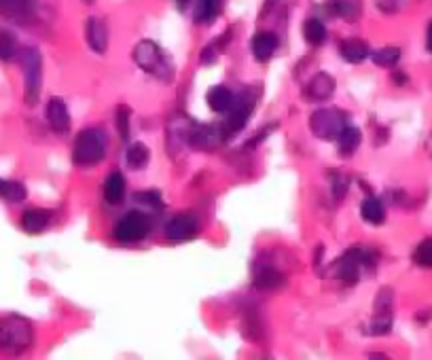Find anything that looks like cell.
<instances>
[{"label":"cell","mask_w":432,"mask_h":360,"mask_svg":"<svg viewBox=\"0 0 432 360\" xmlns=\"http://www.w3.org/2000/svg\"><path fill=\"white\" fill-rule=\"evenodd\" d=\"M34 341L32 322L24 316H7L0 320V349L3 352H26Z\"/></svg>","instance_id":"6da1fadb"},{"label":"cell","mask_w":432,"mask_h":360,"mask_svg":"<svg viewBox=\"0 0 432 360\" xmlns=\"http://www.w3.org/2000/svg\"><path fill=\"white\" fill-rule=\"evenodd\" d=\"M106 147H108V140H106L102 130H97V128L83 130L74 138V147H72V161H74V166H79V168H93L95 164H100L104 159Z\"/></svg>","instance_id":"7a4b0ae2"},{"label":"cell","mask_w":432,"mask_h":360,"mask_svg":"<svg viewBox=\"0 0 432 360\" xmlns=\"http://www.w3.org/2000/svg\"><path fill=\"white\" fill-rule=\"evenodd\" d=\"M24 70V100L28 106H34L41 95L43 85V55L34 47H26L20 55Z\"/></svg>","instance_id":"3957f363"},{"label":"cell","mask_w":432,"mask_h":360,"mask_svg":"<svg viewBox=\"0 0 432 360\" xmlns=\"http://www.w3.org/2000/svg\"><path fill=\"white\" fill-rule=\"evenodd\" d=\"M134 62L138 64V68H142L144 72L159 76V79H170L172 76V66L166 58V53L159 49L157 43L153 41H140L134 49Z\"/></svg>","instance_id":"277c9868"},{"label":"cell","mask_w":432,"mask_h":360,"mask_svg":"<svg viewBox=\"0 0 432 360\" xmlns=\"http://www.w3.org/2000/svg\"><path fill=\"white\" fill-rule=\"evenodd\" d=\"M346 128V114L337 108H320L309 116V130L322 140H335Z\"/></svg>","instance_id":"5b68a950"},{"label":"cell","mask_w":432,"mask_h":360,"mask_svg":"<svg viewBox=\"0 0 432 360\" xmlns=\"http://www.w3.org/2000/svg\"><path fill=\"white\" fill-rule=\"evenodd\" d=\"M151 231V222L140 212H128L117 225H115V237L123 244H136L144 239Z\"/></svg>","instance_id":"8992f818"},{"label":"cell","mask_w":432,"mask_h":360,"mask_svg":"<svg viewBox=\"0 0 432 360\" xmlns=\"http://www.w3.org/2000/svg\"><path fill=\"white\" fill-rule=\"evenodd\" d=\"M197 229H199V222H197L195 216L178 214V216L170 218L163 233H166V237L170 239V242H187V239H191L197 233Z\"/></svg>","instance_id":"52a82bcc"},{"label":"cell","mask_w":432,"mask_h":360,"mask_svg":"<svg viewBox=\"0 0 432 360\" xmlns=\"http://www.w3.org/2000/svg\"><path fill=\"white\" fill-rule=\"evenodd\" d=\"M250 110H252V104L248 100H242L238 104L234 102V106L229 108V119L221 128L225 140L234 138L236 134H240L244 130V126L248 124V119H250Z\"/></svg>","instance_id":"ba28073f"},{"label":"cell","mask_w":432,"mask_h":360,"mask_svg":"<svg viewBox=\"0 0 432 360\" xmlns=\"http://www.w3.org/2000/svg\"><path fill=\"white\" fill-rule=\"evenodd\" d=\"M45 116H47V121H49L53 132L66 134L70 130V112H68V106L62 100H58V98L49 100L47 108H45Z\"/></svg>","instance_id":"9c48e42d"},{"label":"cell","mask_w":432,"mask_h":360,"mask_svg":"<svg viewBox=\"0 0 432 360\" xmlns=\"http://www.w3.org/2000/svg\"><path fill=\"white\" fill-rule=\"evenodd\" d=\"M305 93L309 100H318V102L329 100L335 93V79L329 72H318L309 79Z\"/></svg>","instance_id":"30bf717a"},{"label":"cell","mask_w":432,"mask_h":360,"mask_svg":"<svg viewBox=\"0 0 432 360\" xmlns=\"http://www.w3.org/2000/svg\"><path fill=\"white\" fill-rule=\"evenodd\" d=\"M85 36L89 47L95 53H104L108 49V28L104 24V20L100 18H89L85 24Z\"/></svg>","instance_id":"8fae6325"},{"label":"cell","mask_w":432,"mask_h":360,"mask_svg":"<svg viewBox=\"0 0 432 360\" xmlns=\"http://www.w3.org/2000/svg\"><path fill=\"white\" fill-rule=\"evenodd\" d=\"M34 13V0H0V15L13 22H28Z\"/></svg>","instance_id":"7c38bea8"},{"label":"cell","mask_w":432,"mask_h":360,"mask_svg":"<svg viewBox=\"0 0 432 360\" xmlns=\"http://www.w3.org/2000/svg\"><path fill=\"white\" fill-rule=\"evenodd\" d=\"M286 284V276L271 265H263L255 269V286L259 291H276Z\"/></svg>","instance_id":"4fadbf2b"},{"label":"cell","mask_w":432,"mask_h":360,"mask_svg":"<svg viewBox=\"0 0 432 360\" xmlns=\"http://www.w3.org/2000/svg\"><path fill=\"white\" fill-rule=\"evenodd\" d=\"M278 45H280V41L274 32H259L252 39V55L259 62H267L276 53Z\"/></svg>","instance_id":"5bb4252c"},{"label":"cell","mask_w":432,"mask_h":360,"mask_svg":"<svg viewBox=\"0 0 432 360\" xmlns=\"http://www.w3.org/2000/svg\"><path fill=\"white\" fill-rule=\"evenodd\" d=\"M104 199L113 206H117L126 199V178L119 170L108 174V178L104 182Z\"/></svg>","instance_id":"9a60e30c"},{"label":"cell","mask_w":432,"mask_h":360,"mask_svg":"<svg viewBox=\"0 0 432 360\" xmlns=\"http://www.w3.org/2000/svg\"><path fill=\"white\" fill-rule=\"evenodd\" d=\"M49 220H51V212L41 210V208H30V210H26L22 214V229L26 233L36 235V233H41L49 225Z\"/></svg>","instance_id":"2e32d148"},{"label":"cell","mask_w":432,"mask_h":360,"mask_svg":"<svg viewBox=\"0 0 432 360\" xmlns=\"http://www.w3.org/2000/svg\"><path fill=\"white\" fill-rule=\"evenodd\" d=\"M205 100H208V106L214 110V112H229V108L234 106V93L227 89V87H223V85H216V87H212L210 91H208V95H205Z\"/></svg>","instance_id":"e0dca14e"},{"label":"cell","mask_w":432,"mask_h":360,"mask_svg":"<svg viewBox=\"0 0 432 360\" xmlns=\"http://www.w3.org/2000/svg\"><path fill=\"white\" fill-rule=\"evenodd\" d=\"M339 53L346 62L350 64H358L363 60L369 58V45L365 41H358V39H350V41H344L342 47H339Z\"/></svg>","instance_id":"ac0fdd59"},{"label":"cell","mask_w":432,"mask_h":360,"mask_svg":"<svg viewBox=\"0 0 432 360\" xmlns=\"http://www.w3.org/2000/svg\"><path fill=\"white\" fill-rule=\"evenodd\" d=\"M223 11V0H197L195 5V22L210 24Z\"/></svg>","instance_id":"d6986e66"},{"label":"cell","mask_w":432,"mask_h":360,"mask_svg":"<svg viewBox=\"0 0 432 360\" xmlns=\"http://www.w3.org/2000/svg\"><path fill=\"white\" fill-rule=\"evenodd\" d=\"M337 140H339V153H342L344 157H348V155L356 153V149L360 147V142H363V134H360L358 128H354V126H346V128L342 130V134L337 136Z\"/></svg>","instance_id":"ffe728a7"},{"label":"cell","mask_w":432,"mask_h":360,"mask_svg":"<svg viewBox=\"0 0 432 360\" xmlns=\"http://www.w3.org/2000/svg\"><path fill=\"white\" fill-rule=\"evenodd\" d=\"M26 197H28V191H26V187L22 182L0 178V199L11 201V204H20Z\"/></svg>","instance_id":"44dd1931"},{"label":"cell","mask_w":432,"mask_h":360,"mask_svg":"<svg viewBox=\"0 0 432 360\" xmlns=\"http://www.w3.org/2000/svg\"><path fill=\"white\" fill-rule=\"evenodd\" d=\"M360 214L367 222L371 225H382L386 220V210H384V204L377 199V197H367L360 206Z\"/></svg>","instance_id":"7402d4cb"},{"label":"cell","mask_w":432,"mask_h":360,"mask_svg":"<svg viewBox=\"0 0 432 360\" xmlns=\"http://www.w3.org/2000/svg\"><path fill=\"white\" fill-rule=\"evenodd\" d=\"M149 149L142 145V142H134L128 147V153H126V161L132 170H142L147 164H149Z\"/></svg>","instance_id":"603a6c76"},{"label":"cell","mask_w":432,"mask_h":360,"mask_svg":"<svg viewBox=\"0 0 432 360\" xmlns=\"http://www.w3.org/2000/svg\"><path fill=\"white\" fill-rule=\"evenodd\" d=\"M303 36L309 45H322L324 39H327V28H324V24L320 20L311 18L303 26Z\"/></svg>","instance_id":"cb8c5ba5"},{"label":"cell","mask_w":432,"mask_h":360,"mask_svg":"<svg viewBox=\"0 0 432 360\" xmlns=\"http://www.w3.org/2000/svg\"><path fill=\"white\" fill-rule=\"evenodd\" d=\"M18 55V39L9 30H0V60L11 62Z\"/></svg>","instance_id":"d4e9b609"},{"label":"cell","mask_w":432,"mask_h":360,"mask_svg":"<svg viewBox=\"0 0 432 360\" xmlns=\"http://www.w3.org/2000/svg\"><path fill=\"white\" fill-rule=\"evenodd\" d=\"M398 60H400V49L398 47H384V49L373 53V62L379 68H392V66L398 64Z\"/></svg>","instance_id":"484cf974"},{"label":"cell","mask_w":432,"mask_h":360,"mask_svg":"<svg viewBox=\"0 0 432 360\" xmlns=\"http://www.w3.org/2000/svg\"><path fill=\"white\" fill-rule=\"evenodd\" d=\"M329 9H331L333 15L344 18V20H348V22H352V20L358 18V9H356L352 3H348V0H331Z\"/></svg>","instance_id":"4316f807"},{"label":"cell","mask_w":432,"mask_h":360,"mask_svg":"<svg viewBox=\"0 0 432 360\" xmlns=\"http://www.w3.org/2000/svg\"><path fill=\"white\" fill-rule=\"evenodd\" d=\"M130 119H132V110L128 106H123V104L117 106V110H115V126H117L119 136L123 140L130 138Z\"/></svg>","instance_id":"83f0119b"},{"label":"cell","mask_w":432,"mask_h":360,"mask_svg":"<svg viewBox=\"0 0 432 360\" xmlns=\"http://www.w3.org/2000/svg\"><path fill=\"white\" fill-rule=\"evenodd\" d=\"M413 261H415L419 267H432V237L424 239V242L415 248Z\"/></svg>","instance_id":"f1b7e54d"},{"label":"cell","mask_w":432,"mask_h":360,"mask_svg":"<svg viewBox=\"0 0 432 360\" xmlns=\"http://www.w3.org/2000/svg\"><path fill=\"white\" fill-rule=\"evenodd\" d=\"M392 328V314H375L371 322V335H386Z\"/></svg>","instance_id":"f546056e"},{"label":"cell","mask_w":432,"mask_h":360,"mask_svg":"<svg viewBox=\"0 0 432 360\" xmlns=\"http://www.w3.org/2000/svg\"><path fill=\"white\" fill-rule=\"evenodd\" d=\"M348 187H350L348 178L342 176V174H335V178H333V197L335 199H344V195L348 193Z\"/></svg>","instance_id":"4dcf8cb0"},{"label":"cell","mask_w":432,"mask_h":360,"mask_svg":"<svg viewBox=\"0 0 432 360\" xmlns=\"http://www.w3.org/2000/svg\"><path fill=\"white\" fill-rule=\"evenodd\" d=\"M144 204H149V206H153V208H161L163 206V201H161V195L157 193V191H147V193H140L138 195Z\"/></svg>","instance_id":"1f68e13d"},{"label":"cell","mask_w":432,"mask_h":360,"mask_svg":"<svg viewBox=\"0 0 432 360\" xmlns=\"http://www.w3.org/2000/svg\"><path fill=\"white\" fill-rule=\"evenodd\" d=\"M392 81H394L396 85H407V74H405V72H394V74H392Z\"/></svg>","instance_id":"d6a6232c"},{"label":"cell","mask_w":432,"mask_h":360,"mask_svg":"<svg viewBox=\"0 0 432 360\" xmlns=\"http://www.w3.org/2000/svg\"><path fill=\"white\" fill-rule=\"evenodd\" d=\"M426 49H428V53H432V22L428 26V32H426Z\"/></svg>","instance_id":"836d02e7"},{"label":"cell","mask_w":432,"mask_h":360,"mask_svg":"<svg viewBox=\"0 0 432 360\" xmlns=\"http://www.w3.org/2000/svg\"><path fill=\"white\" fill-rule=\"evenodd\" d=\"M187 3H189V0H178V9H184Z\"/></svg>","instance_id":"e575fe53"},{"label":"cell","mask_w":432,"mask_h":360,"mask_svg":"<svg viewBox=\"0 0 432 360\" xmlns=\"http://www.w3.org/2000/svg\"><path fill=\"white\" fill-rule=\"evenodd\" d=\"M85 3H91V0H85Z\"/></svg>","instance_id":"d590c367"}]
</instances>
